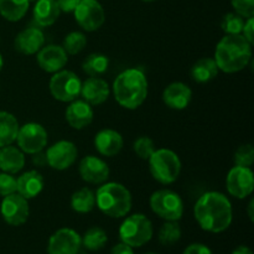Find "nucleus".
Here are the masks:
<instances>
[{"instance_id": "nucleus-1", "label": "nucleus", "mask_w": 254, "mask_h": 254, "mask_svg": "<svg viewBox=\"0 0 254 254\" xmlns=\"http://www.w3.org/2000/svg\"><path fill=\"white\" fill-rule=\"evenodd\" d=\"M193 216L203 231L225 232L233 221V208L230 198L218 191H207L198 197Z\"/></svg>"}, {"instance_id": "nucleus-2", "label": "nucleus", "mask_w": 254, "mask_h": 254, "mask_svg": "<svg viewBox=\"0 0 254 254\" xmlns=\"http://www.w3.org/2000/svg\"><path fill=\"white\" fill-rule=\"evenodd\" d=\"M252 44L242 34L225 35L215 50V61L218 69L225 73H237L252 61Z\"/></svg>"}, {"instance_id": "nucleus-3", "label": "nucleus", "mask_w": 254, "mask_h": 254, "mask_svg": "<svg viewBox=\"0 0 254 254\" xmlns=\"http://www.w3.org/2000/svg\"><path fill=\"white\" fill-rule=\"evenodd\" d=\"M112 89L119 106L134 111L148 97V78L140 68H127L116 77Z\"/></svg>"}, {"instance_id": "nucleus-4", "label": "nucleus", "mask_w": 254, "mask_h": 254, "mask_svg": "<svg viewBox=\"0 0 254 254\" xmlns=\"http://www.w3.org/2000/svg\"><path fill=\"white\" fill-rule=\"evenodd\" d=\"M131 205V193L123 184L104 183L96 192V206L108 217H126L130 212Z\"/></svg>"}, {"instance_id": "nucleus-5", "label": "nucleus", "mask_w": 254, "mask_h": 254, "mask_svg": "<svg viewBox=\"0 0 254 254\" xmlns=\"http://www.w3.org/2000/svg\"><path fill=\"white\" fill-rule=\"evenodd\" d=\"M149 161V170L154 180L163 185H170L179 179L181 174V160L171 149H155Z\"/></svg>"}, {"instance_id": "nucleus-6", "label": "nucleus", "mask_w": 254, "mask_h": 254, "mask_svg": "<svg viewBox=\"0 0 254 254\" xmlns=\"http://www.w3.org/2000/svg\"><path fill=\"white\" fill-rule=\"evenodd\" d=\"M153 223L143 213H133L128 216L119 227V238L131 248L143 247L153 238Z\"/></svg>"}, {"instance_id": "nucleus-7", "label": "nucleus", "mask_w": 254, "mask_h": 254, "mask_svg": "<svg viewBox=\"0 0 254 254\" xmlns=\"http://www.w3.org/2000/svg\"><path fill=\"white\" fill-rule=\"evenodd\" d=\"M149 205L156 216L165 221H179L184 215L183 198L169 189H161L151 193Z\"/></svg>"}, {"instance_id": "nucleus-8", "label": "nucleus", "mask_w": 254, "mask_h": 254, "mask_svg": "<svg viewBox=\"0 0 254 254\" xmlns=\"http://www.w3.org/2000/svg\"><path fill=\"white\" fill-rule=\"evenodd\" d=\"M82 81L74 72L61 69L55 72L50 79V93L56 101L69 103L78 98L81 94Z\"/></svg>"}, {"instance_id": "nucleus-9", "label": "nucleus", "mask_w": 254, "mask_h": 254, "mask_svg": "<svg viewBox=\"0 0 254 254\" xmlns=\"http://www.w3.org/2000/svg\"><path fill=\"white\" fill-rule=\"evenodd\" d=\"M15 141L22 153L32 155L46 148L49 143V134L41 124L30 122L20 127Z\"/></svg>"}, {"instance_id": "nucleus-10", "label": "nucleus", "mask_w": 254, "mask_h": 254, "mask_svg": "<svg viewBox=\"0 0 254 254\" xmlns=\"http://www.w3.org/2000/svg\"><path fill=\"white\" fill-rule=\"evenodd\" d=\"M73 14L77 24L87 32L97 31L106 21V11L98 0H81Z\"/></svg>"}, {"instance_id": "nucleus-11", "label": "nucleus", "mask_w": 254, "mask_h": 254, "mask_svg": "<svg viewBox=\"0 0 254 254\" xmlns=\"http://www.w3.org/2000/svg\"><path fill=\"white\" fill-rule=\"evenodd\" d=\"M0 213H1L2 220L7 225L19 227V226L26 223V221L29 220V200L22 197L17 192L5 196V197H2L1 205H0Z\"/></svg>"}, {"instance_id": "nucleus-12", "label": "nucleus", "mask_w": 254, "mask_h": 254, "mask_svg": "<svg viewBox=\"0 0 254 254\" xmlns=\"http://www.w3.org/2000/svg\"><path fill=\"white\" fill-rule=\"evenodd\" d=\"M226 188L228 193L238 200L252 195L254 190V175L251 168L233 166L226 178Z\"/></svg>"}, {"instance_id": "nucleus-13", "label": "nucleus", "mask_w": 254, "mask_h": 254, "mask_svg": "<svg viewBox=\"0 0 254 254\" xmlns=\"http://www.w3.org/2000/svg\"><path fill=\"white\" fill-rule=\"evenodd\" d=\"M47 156V166L54 170L64 171L71 168L77 160V146L69 140H60L52 144L45 151Z\"/></svg>"}, {"instance_id": "nucleus-14", "label": "nucleus", "mask_w": 254, "mask_h": 254, "mask_svg": "<svg viewBox=\"0 0 254 254\" xmlns=\"http://www.w3.org/2000/svg\"><path fill=\"white\" fill-rule=\"evenodd\" d=\"M82 247L81 236L72 228H60L50 237L47 254H78Z\"/></svg>"}, {"instance_id": "nucleus-15", "label": "nucleus", "mask_w": 254, "mask_h": 254, "mask_svg": "<svg viewBox=\"0 0 254 254\" xmlns=\"http://www.w3.org/2000/svg\"><path fill=\"white\" fill-rule=\"evenodd\" d=\"M78 173L82 180L92 185L107 183L111 175L108 164L102 158L94 155H87L79 161Z\"/></svg>"}, {"instance_id": "nucleus-16", "label": "nucleus", "mask_w": 254, "mask_h": 254, "mask_svg": "<svg viewBox=\"0 0 254 254\" xmlns=\"http://www.w3.org/2000/svg\"><path fill=\"white\" fill-rule=\"evenodd\" d=\"M36 61L42 71L55 73L64 69L68 62V55L60 45H47L37 52Z\"/></svg>"}, {"instance_id": "nucleus-17", "label": "nucleus", "mask_w": 254, "mask_h": 254, "mask_svg": "<svg viewBox=\"0 0 254 254\" xmlns=\"http://www.w3.org/2000/svg\"><path fill=\"white\" fill-rule=\"evenodd\" d=\"M45 35L41 27L30 26L20 31L14 41L15 50L22 55H35L44 47Z\"/></svg>"}, {"instance_id": "nucleus-18", "label": "nucleus", "mask_w": 254, "mask_h": 254, "mask_svg": "<svg viewBox=\"0 0 254 254\" xmlns=\"http://www.w3.org/2000/svg\"><path fill=\"white\" fill-rule=\"evenodd\" d=\"M64 118L71 128L76 129V130H82L93 122L94 112L91 104L87 103L86 101L74 99V101L69 102L68 107L66 108Z\"/></svg>"}, {"instance_id": "nucleus-19", "label": "nucleus", "mask_w": 254, "mask_h": 254, "mask_svg": "<svg viewBox=\"0 0 254 254\" xmlns=\"http://www.w3.org/2000/svg\"><path fill=\"white\" fill-rule=\"evenodd\" d=\"M111 94V87L106 79L101 77H88L81 86V96L83 101L93 106L103 104Z\"/></svg>"}, {"instance_id": "nucleus-20", "label": "nucleus", "mask_w": 254, "mask_h": 254, "mask_svg": "<svg viewBox=\"0 0 254 254\" xmlns=\"http://www.w3.org/2000/svg\"><path fill=\"white\" fill-rule=\"evenodd\" d=\"M192 99V91L184 82H173L163 92V102L174 111H183L189 107Z\"/></svg>"}, {"instance_id": "nucleus-21", "label": "nucleus", "mask_w": 254, "mask_h": 254, "mask_svg": "<svg viewBox=\"0 0 254 254\" xmlns=\"http://www.w3.org/2000/svg\"><path fill=\"white\" fill-rule=\"evenodd\" d=\"M94 146L101 155L113 158L123 149L124 139L122 134L114 129H102L94 136Z\"/></svg>"}, {"instance_id": "nucleus-22", "label": "nucleus", "mask_w": 254, "mask_h": 254, "mask_svg": "<svg viewBox=\"0 0 254 254\" xmlns=\"http://www.w3.org/2000/svg\"><path fill=\"white\" fill-rule=\"evenodd\" d=\"M45 188L44 176L37 170H29L16 179V192L26 200L37 197Z\"/></svg>"}, {"instance_id": "nucleus-23", "label": "nucleus", "mask_w": 254, "mask_h": 254, "mask_svg": "<svg viewBox=\"0 0 254 254\" xmlns=\"http://www.w3.org/2000/svg\"><path fill=\"white\" fill-rule=\"evenodd\" d=\"M61 10L56 0H37L35 2L32 16L39 27H49L54 25L60 17Z\"/></svg>"}, {"instance_id": "nucleus-24", "label": "nucleus", "mask_w": 254, "mask_h": 254, "mask_svg": "<svg viewBox=\"0 0 254 254\" xmlns=\"http://www.w3.org/2000/svg\"><path fill=\"white\" fill-rule=\"evenodd\" d=\"M25 161V154L12 144L0 148V170L2 173L11 175L20 173L24 169Z\"/></svg>"}, {"instance_id": "nucleus-25", "label": "nucleus", "mask_w": 254, "mask_h": 254, "mask_svg": "<svg viewBox=\"0 0 254 254\" xmlns=\"http://www.w3.org/2000/svg\"><path fill=\"white\" fill-rule=\"evenodd\" d=\"M220 72L216 61L211 57H203L192 64L190 69V76L197 83H207L216 78Z\"/></svg>"}, {"instance_id": "nucleus-26", "label": "nucleus", "mask_w": 254, "mask_h": 254, "mask_svg": "<svg viewBox=\"0 0 254 254\" xmlns=\"http://www.w3.org/2000/svg\"><path fill=\"white\" fill-rule=\"evenodd\" d=\"M19 128V122L14 114L0 111V148L11 145L16 140Z\"/></svg>"}, {"instance_id": "nucleus-27", "label": "nucleus", "mask_w": 254, "mask_h": 254, "mask_svg": "<svg viewBox=\"0 0 254 254\" xmlns=\"http://www.w3.org/2000/svg\"><path fill=\"white\" fill-rule=\"evenodd\" d=\"M30 0H0V15L5 20L16 22L25 16Z\"/></svg>"}, {"instance_id": "nucleus-28", "label": "nucleus", "mask_w": 254, "mask_h": 254, "mask_svg": "<svg viewBox=\"0 0 254 254\" xmlns=\"http://www.w3.org/2000/svg\"><path fill=\"white\" fill-rule=\"evenodd\" d=\"M96 207V193L89 188H82L71 196V208L77 213H88Z\"/></svg>"}, {"instance_id": "nucleus-29", "label": "nucleus", "mask_w": 254, "mask_h": 254, "mask_svg": "<svg viewBox=\"0 0 254 254\" xmlns=\"http://www.w3.org/2000/svg\"><path fill=\"white\" fill-rule=\"evenodd\" d=\"M109 67V59L103 54H91L82 64V69L89 77H99L107 72Z\"/></svg>"}, {"instance_id": "nucleus-30", "label": "nucleus", "mask_w": 254, "mask_h": 254, "mask_svg": "<svg viewBox=\"0 0 254 254\" xmlns=\"http://www.w3.org/2000/svg\"><path fill=\"white\" fill-rule=\"evenodd\" d=\"M82 246L87 248L88 251L96 252V251L102 250L106 246L107 241H108V236L103 228L98 227V226H93V227L88 228L83 237H81Z\"/></svg>"}, {"instance_id": "nucleus-31", "label": "nucleus", "mask_w": 254, "mask_h": 254, "mask_svg": "<svg viewBox=\"0 0 254 254\" xmlns=\"http://www.w3.org/2000/svg\"><path fill=\"white\" fill-rule=\"evenodd\" d=\"M181 233L179 221H165L159 230L158 240L163 246H173L180 241Z\"/></svg>"}, {"instance_id": "nucleus-32", "label": "nucleus", "mask_w": 254, "mask_h": 254, "mask_svg": "<svg viewBox=\"0 0 254 254\" xmlns=\"http://www.w3.org/2000/svg\"><path fill=\"white\" fill-rule=\"evenodd\" d=\"M87 45V37L83 32L72 31L64 36L62 47L67 55H78Z\"/></svg>"}, {"instance_id": "nucleus-33", "label": "nucleus", "mask_w": 254, "mask_h": 254, "mask_svg": "<svg viewBox=\"0 0 254 254\" xmlns=\"http://www.w3.org/2000/svg\"><path fill=\"white\" fill-rule=\"evenodd\" d=\"M246 19L236 12H228L221 20V29L226 35H238L242 32Z\"/></svg>"}, {"instance_id": "nucleus-34", "label": "nucleus", "mask_w": 254, "mask_h": 254, "mask_svg": "<svg viewBox=\"0 0 254 254\" xmlns=\"http://www.w3.org/2000/svg\"><path fill=\"white\" fill-rule=\"evenodd\" d=\"M155 143L150 136L141 135L135 139L133 144V150L139 159L141 160H148L151 154L155 151Z\"/></svg>"}, {"instance_id": "nucleus-35", "label": "nucleus", "mask_w": 254, "mask_h": 254, "mask_svg": "<svg viewBox=\"0 0 254 254\" xmlns=\"http://www.w3.org/2000/svg\"><path fill=\"white\" fill-rule=\"evenodd\" d=\"M233 161H235V165L237 166L251 168L254 163V148L252 144H242L241 146H238L233 155Z\"/></svg>"}, {"instance_id": "nucleus-36", "label": "nucleus", "mask_w": 254, "mask_h": 254, "mask_svg": "<svg viewBox=\"0 0 254 254\" xmlns=\"http://www.w3.org/2000/svg\"><path fill=\"white\" fill-rule=\"evenodd\" d=\"M16 192V178L7 173H0V196L5 197Z\"/></svg>"}, {"instance_id": "nucleus-37", "label": "nucleus", "mask_w": 254, "mask_h": 254, "mask_svg": "<svg viewBox=\"0 0 254 254\" xmlns=\"http://www.w3.org/2000/svg\"><path fill=\"white\" fill-rule=\"evenodd\" d=\"M236 14L245 19L254 16V0H231Z\"/></svg>"}, {"instance_id": "nucleus-38", "label": "nucleus", "mask_w": 254, "mask_h": 254, "mask_svg": "<svg viewBox=\"0 0 254 254\" xmlns=\"http://www.w3.org/2000/svg\"><path fill=\"white\" fill-rule=\"evenodd\" d=\"M241 34L243 35L246 40H247L250 44L253 45L254 42V17H248L246 19L245 25H243V29Z\"/></svg>"}, {"instance_id": "nucleus-39", "label": "nucleus", "mask_w": 254, "mask_h": 254, "mask_svg": "<svg viewBox=\"0 0 254 254\" xmlns=\"http://www.w3.org/2000/svg\"><path fill=\"white\" fill-rule=\"evenodd\" d=\"M183 254H212V251L202 243H192L186 247Z\"/></svg>"}, {"instance_id": "nucleus-40", "label": "nucleus", "mask_w": 254, "mask_h": 254, "mask_svg": "<svg viewBox=\"0 0 254 254\" xmlns=\"http://www.w3.org/2000/svg\"><path fill=\"white\" fill-rule=\"evenodd\" d=\"M81 0H56L61 12H73Z\"/></svg>"}, {"instance_id": "nucleus-41", "label": "nucleus", "mask_w": 254, "mask_h": 254, "mask_svg": "<svg viewBox=\"0 0 254 254\" xmlns=\"http://www.w3.org/2000/svg\"><path fill=\"white\" fill-rule=\"evenodd\" d=\"M31 161L32 164H34V166H36V168H45V166H47L46 153H45L44 150H41L32 154Z\"/></svg>"}, {"instance_id": "nucleus-42", "label": "nucleus", "mask_w": 254, "mask_h": 254, "mask_svg": "<svg viewBox=\"0 0 254 254\" xmlns=\"http://www.w3.org/2000/svg\"><path fill=\"white\" fill-rule=\"evenodd\" d=\"M111 254H134V251H133V248L130 247V246H128V245H126V243L121 242V243H118V245H116L113 248H112Z\"/></svg>"}, {"instance_id": "nucleus-43", "label": "nucleus", "mask_w": 254, "mask_h": 254, "mask_svg": "<svg viewBox=\"0 0 254 254\" xmlns=\"http://www.w3.org/2000/svg\"><path fill=\"white\" fill-rule=\"evenodd\" d=\"M232 254H253V253H252V250H251L250 247H247V246H240V247H237L236 250H233Z\"/></svg>"}, {"instance_id": "nucleus-44", "label": "nucleus", "mask_w": 254, "mask_h": 254, "mask_svg": "<svg viewBox=\"0 0 254 254\" xmlns=\"http://www.w3.org/2000/svg\"><path fill=\"white\" fill-rule=\"evenodd\" d=\"M247 212H248V217H250L251 221L254 220V200L250 201V203H248V208H247Z\"/></svg>"}, {"instance_id": "nucleus-45", "label": "nucleus", "mask_w": 254, "mask_h": 254, "mask_svg": "<svg viewBox=\"0 0 254 254\" xmlns=\"http://www.w3.org/2000/svg\"><path fill=\"white\" fill-rule=\"evenodd\" d=\"M2 66H4V59H2L1 54H0V71L2 69Z\"/></svg>"}, {"instance_id": "nucleus-46", "label": "nucleus", "mask_w": 254, "mask_h": 254, "mask_svg": "<svg viewBox=\"0 0 254 254\" xmlns=\"http://www.w3.org/2000/svg\"><path fill=\"white\" fill-rule=\"evenodd\" d=\"M143 1H145V2H151V1H155V0H143Z\"/></svg>"}, {"instance_id": "nucleus-47", "label": "nucleus", "mask_w": 254, "mask_h": 254, "mask_svg": "<svg viewBox=\"0 0 254 254\" xmlns=\"http://www.w3.org/2000/svg\"><path fill=\"white\" fill-rule=\"evenodd\" d=\"M145 254H158V253H153V252H149V253H145Z\"/></svg>"}]
</instances>
